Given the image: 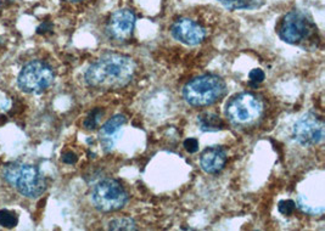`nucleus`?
I'll use <instances>...</instances> for the list:
<instances>
[{
	"instance_id": "1",
	"label": "nucleus",
	"mask_w": 325,
	"mask_h": 231,
	"mask_svg": "<svg viewBox=\"0 0 325 231\" xmlns=\"http://www.w3.org/2000/svg\"><path fill=\"white\" fill-rule=\"evenodd\" d=\"M136 68V62L127 55L106 54L87 69L85 82L96 89H119L133 79Z\"/></svg>"
},
{
	"instance_id": "2",
	"label": "nucleus",
	"mask_w": 325,
	"mask_h": 231,
	"mask_svg": "<svg viewBox=\"0 0 325 231\" xmlns=\"http://www.w3.org/2000/svg\"><path fill=\"white\" fill-rule=\"evenodd\" d=\"M226 85L222 78L214 74H204L188 82L184 87L185 101L194 107H205L224 96Z\"/></svg>"
},
{
	"instance_id": "3",
	"label": "nucleus",
	"mask_w": 325,
	"mask_h": 231,
	"mask_svg": "<svg viewBox=\"0 0 325 231\" xmlns=\"http://www.w3.org/2000/svg\"><path fill=\"white\" fill-rule=\"evenodd\" d=\"M4 179L8 184L16 187L23 196L37 199L47 188L44 176L37 167L32 164L10 163L4 169Z\"/></svg>"
},
{
	"instance_id": "4",
	"label": "nucleus",
	"mask_w": 325,
	"mask_h": 231,
	"mask_svg": "<svg viewBox=\"0 0 325 231\" xmlns=\"http://www.w3.org/2000/svg\"><path fill=\"white\" fill-rule=\"evenodd\" d=\"M263 113V102L252 93H240L233 96L225 106V115L235 126H248Z\"/></svg>"
},
{
	"instance_id": "5",
	"label": "nucleus",
	"mask_w": 325,
	"mask_h": 231,
	"mask_svg": "<svg viewBox=\"0 0 325 231\" xmlns=\"http://www.w3.org/2000/svg\"><path fill=\"white\" fill-rule=\"evenodd\" d=\"M91 200L95 208L109 213L123 208L128 201V194L117 180L104 179L94 186Z\"/></svg>"
},
{
	"instance_id": "6",
	"label": "nucleus",
	"mask_w": 325,
	"mask_h": 231,
	"mask_svg": "<svg viewBox=\"0 0 325 231\" xmlns=\"http://www.w3.org/2000/svg\"><path fill=\"white\" fill-rule=\"evenodd\" d=\"M54 82V72L45 62L32 61L21 69L17 78L20 89L27 94H39L48 89Z\"/></svg>"
},
{
	"instance_id": "7",
	"label": "nucleus",
	"mask_w": 325,
	"mask_h": 231,
	"mask_svg": "<svg viewBox=\"0 0 325 231\" xmlns=\"http://www.w3.org/2000/svg\"><path fill=\"white\" fill-rule=\"evenodd\" d=\"M314 26L301 11H290L279 26V36L289 44H301L311 36Z\"/></svg>"
},
{
	"instance_id": "8",
	"label": "nucleus",
	"mask_w": 325,
	"mask_h": 231,
	"mask_svg": "<svg viewBox=\"0 0 325 231\" xmlns=\"http://www.w3.org/2000/svg\"><path fill=\"white\" fill-rule=\"evenodd\" d=\"M294 138L301 145H317L324 139V123L314 113H307L294 126Z\"/></svg>"
},
{
	"instance_id": "9",
	"label": "nucleus",
	"mask_w": 325,
	"mask_h": 231,
	"mask_svg": "<svg viewBox=\"0 0 325 231\" xmlns=\"http://www.w3.org/2000/svg\"><path fill=\"white\" fill-rule=\"evenodd\" d=\"M136 14L131 9H119L115 11L107 22V33L117 42H127L133 34L136 26Z\"/></svg>"
},
{
	"instance_id": "10",
	"label": "nucleus",
	"mask_w": 325,
	"mask_h": 231,
	"mask_svg": "<svg viewBox=\"0 0 325 231\" xmlns=\"http://www.w3.org/2000/svg\"><path fill=\"white\" fill-rule=\"evenodd\" d=\"M172 35L178 42L186 45H198L206 36V30L204 27L190 18H180L176 21L171 28Z\"/></svg>"
},
{
	"instance_id": "11",
	"label": "nucleus",
	"mask_w": 325,
	"mask_h": 231,
	"mask_svg": "<svg viewBox=\"0 0 325 231\" xmlns=\"http://www.w3.org/2000/svg\"><path fill=\"white\" fill-rule=\"evenodd\" d=\"M226 163V153L218 146L208 147L201 153L200 166L204 172L208 174H216L224 168Z\"/></svg>"
},
{
	"instance_id": "12",
	"label": "nucleus",
	"mask_w": 325,
	"mask_h": 231,
	"mask_svg": "<svg viewBox=\"0 0 325 231\" xmlns=\"http://www.w3.org/2000/svg\"><path fill=\"white\" fill-rule=\"evenodd\" d=\"M125 117L123 114H116L101 127L100 129V141L101 145L105 147V150H110L115 145L117 136L121 129L125 124Z\"/></svg>"
},
{
	"instance_id": "13",
	"label": "nucleus",
	"mask_w": 325,
	"mask_h": 231,
	"mask_svg": "<svg viewBox=\"0 0 325 231\" xmlns=\"http://www.w3.org/2000/svg\"><path fill=\"white\" fill-rule=\"evenodd\" d=\"M198 124L202 132H218V130L223 129V127H224L219 115L216 113H211V112L210 113L205 112V113L199 115Z\"/></svg>"
},
{
	"instance_id": "14",
	"label": "nucleus",
	"mask_w": 325,
	"mask_h": 231,
	"mask_svg": "<svg viewBox=\"0 0 325 231\" xmlns=\"http://www.w3.org/2000/svg\"><path fill=\"white\" fill-rule=\"evenodd\" d=\"M218 2L228 10H247L256 9L261 4V0H218Z\"/></svg>"
},
{
	"instance_id": "15",
	"label": "nucleus",
	"mask_w": 325,
	"mask_h": 231,
	"mask_svg": "<svg viewBox=\"0 0 325 231\" xmlns=\"http://www.w3.org/2000/svg\"><path fill=\"white\" fill-rule=\"evenodd\" d=\"M110 230H137L136 221L132 220L129 218H121L115 219V220L110 221L109 224Z\"/></svg>"
},
{
	"instance_id": "16",
	"label": "nucleus",
	"mask_w": 325,
	"mask_h": 231,
	"mask_svg": "<svg viewBox=\"0 0 325 231\" xmlns=\"http://www.w3.org/2000/svg\"><path fill=\"white\" fill-rule=\"evenodd\" d=\"M18 223L17 215L15 214L12 211H8V209H2L0 211V225L6 227V229H12L15 227Z\"/></svg>"
},
{
	"instance_id": "17",
	"label": "nucleus",
	"mask_w": 325,
	"mask_h": 231,
	"mask_svg": "<svg viewBox=\"0 0 325 231\" xmlns=\"http://www.w3.org/2000/svg\"><path fill=\"white\" fill-rule=\"evenodd\" d=\"M104 112L101 111L100 108H95L94 111H91L90 113H89V115L87 118H85L84 123H83V126H84L85 129H94L95 127L98 126V123H99L100 118L103 117Z\"/></svg>"
},
{
	"instance_id": "18",
	"label": "nucleus",
	"mask_w": 325,
	"mask_h": 231,
	"mask_svg": "<svg viewBox=\"0 0 325 231\" xmlns=\"http://www.w3.org/2000/svg\"><path fill=\"white\" fill-rule=\"evenodd\" d=\"M295 202L291 200H284V201H280L278 205V209L279 212L281 213V214L284 215H290L292 214L294 211H295Z\"/></svg>"
},
{
	"instance_id": "19",
	"label": "nucleus",
	"mask_w": 325,
	"mask_h": 231,
	"mask_svg": "<svg viewBox=\"0 0 325 231\" xmlns=\"http://www.w3.org/2000/svg\"><path fill=\"white\" fill-rule=\"evenodd\" d=\"M248 78H250L251 83H253V85H257L258 83H262V82L265 81L266 74L261 68H254L248 73Z\"/></svg>"
},
{
	"instance_id": "20",
	"label": "nucleus",
	"mask_w": 325,
	"mask_h": 231,
	"mask_svg": "<svg viewBox=\"0 0 325 231\" xmlns=\"http://www.w3.org/2000/svg\"><path fill=\"white\" fill-rule=\"evenodd\" d=\"M184 148L189 152V153H195L199 150V141L195 138H189L184 141Z\"/></svg>"
},
{
	"instance_id": "21",
	"label": "nucleus",
	"mask_w": 325,
	"mask_h": 231,
	"mask_svg": "<svg viewBox=\"0 0 325 231\" xmlns=\"http://www.w3.org/2000/svg\"><path fill=\"white\" fill-rule=\"evenodd\" d=\"M62 162L66 164H75L77 162V156H76V153H73L72 151L65 152V153L62 155Z\"/></svg>"
},
{
	"instance_id": "22",
	"label": "nucleus",
	"mask_w": 325,
	"mask_h": 231,
	"mask_svg": "<svg viewBox=\"0 0 325 231\" xmlns=\"http://www.w3.org/2000/svg\"><path fill=\"white\" fill-rule=\"evenodd\" d=\"M50 27H51L50 23L44 22V23H42L41 26L38 27V28H37V32H38V33H45V32H48Z\"/></svg>"
},
{
	"instance_id": "23",
	"label": "nucleus",
	"mask_w": 325,
	"mask_h": 231,
	"mask_svg": "<svg viewBox=\"0 0 325 231\" xmlns=\"http://www.w3.org/2000/svg\"><path fill=\"white\" fill-rule=\"evenodd\" d=\"M69 2H72V3H78V2H82V0H69Z\"/></svg>"
}]
</instances>
